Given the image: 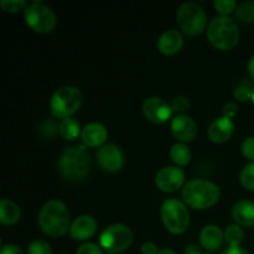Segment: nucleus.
<instances>
[{
  "mask_svg": "<svg viewBox=\"0 0 254 254\" xmlns=\"http://www.w3.org/2000/svg\"><path fill=\"white\" fill-rule=\"evenodd\" d=\"M220 200V188L215 183L202 179L191 180L184 186L183 201L193 210H206Z\"/></svg>",
  "mask_w": 254,
  "mask_h": 254,
  "instance_id": "7ed1b4c3",
  "label": "nucleus"
},
{
  "mask_svg": "<svg viewBox=\"0 0 254 254\" xmlns=\"http://www.w3.org/2000/svg\"><path fill=\"white\" fill-rule=\"evenodd\" d=\"M184 44L183 34L178 30H166L165 32L161 34V36L158 40V49L161 54L166 56L178 54L181 50Z\"/></svg>",
  "mask_w": 254,
  "mask_h": 254,
  "instance_id": "f3484780",
  "label": "nucleus"
},
{
  "mask_svg": "<svg viewBox=\"0 0 254 254\" xmlns=\"http://www.w3.org/2000/svg\"><path fill=\"white\" fill-rule=\"evenodd\" d=\"M25 21L35 32L49 34L56 27V15L49 6L35 1L25 9Z\"/></svg>",
  "mask_w": 254,
  "mask_h": 254,
  "instance_id": "1a4fd4ad",
  "label": "nucleus"
},
{
  "mask_svg": "<svg viewBox=\"0 0 254 254\" xmlns=\"http://www.w3.org/2000/svg\"><path fill=\"white\" fill-rule=\"evenodd\" d=\"M184 183H185V174L183 169L176 166H166L156 174L155 184L159 190L163 192H175L183 188Z\"/></svg>",
  "mask_w": 254,
  "mask_h": 254,
  "instance_id": "9d476101",
  "label": "nucleus"
},
{
  "mask_svg": "<svg viewBox=\"0 0 254 254\" xmlns=\"http://www.w3.org/2000/svg\"><path fill=\"white\" fill-rule=\"evenodd\" d=\"M171 131L180 141L190 143L197 136L198 129L192 118L185 114H179L171 122Z\"/></svg>",
  "mask_w": 254,
  "mask_h": 254,
  "instance_id": "ddd939ff",
  "label": "nucleus"
},
{
  "mask_svg": "<svg viewBox=\"0 0 254 254\" xmlns=\"http://www.w3.org/2000/svg\"><path fill=\"white\" fill-rule=\"evenodd\" d=\"M241 184L247 190L254 191V161L247 164L241 173Z\"/></svg>",
  "mask_w": 254,
  "mask_h": 254,
  "instance_id": "393cba45",
  "label": "nucleus"
},
{
  "mask_svg": "<svg viewBox=\"0 0 254 254\" xmlns=\"http://www.w3.org/2000/svg\"><path fill=\"white\" fill-rule=\"evenodd\" d=\"M57 169L67 181L83 180L91 169V158L86 145H76L64 149L57 163Z\"/></svg>",
  "mask_w": 254,
  "mask_h": 254,
  "instance_id": "f03ea898",
  "label": "nucleus"
},
{
  "mask_svg": "<svg viewBox=\"0 0 254 254\" xmlns=\"http://www.w3.org/2000/svg\"><path fill=\"white\" fill-rule=\"evenodd\" d=\"M143 113L149 122L163 124L170 119L173 108L160 97H150L143 104Z\"/></svg>",
  "mask_w": 254,
  "mask_h": 254,
  "instance_id": "9b49d317",
  "label": "nucleus"
},
{
  "mask_svg": "<svg viewBox=\"0 0 254 254\" xmlns=\"http://www.w3.org/2000/svg\"><path fill=\"white\" fill-rule=\"evenodd\" d=\"M225 240V233L221 231L220 227L215 225H208L203 227L200 235V242L205 250L213 252L217 251L222 246Z\"/></svg>",
  "mask_w": 254,
  "mask_h": 254,
  "instance_id": "6ab92c4d",
  "label": "nucleus"
},
{
  "mask_svg": "<svg viewBox=\"0 0 254 254\" xmlns=\"http://www.w3.org/2000/svg\"><path fill=\"white\" fill-rule=\"evenodd\" d=\"M133 232L130 228L122 223L108 226L99 237V245L106 253L118 254L128 250L133 243Z\"/></svg>",
  "mask_w": 254,
  "mask_h": 254,
  "instance_id": "0eeeda50",
  "label": "nucleus"
},
{
  "mask_svg": "<svg viewBox=\"0 0 254 254\" xmlns=\"http://www.w3.org/2000/svg\"><path fill=\"white\" fill-rule=\"evenodd\" d=\"M83 96L76 87L64 86L57 89L50 99V109L56 118H71L82 106Z\"/></svg>",
  "mask_w": 254,
  "mask_h": 254,
  "instance_id": "39448f33",
  "label": "nucleus"
},
{
  "mask_svg": "<svg viewBox=\"0 0 254 254\" xmlns=\"http://www.w3.org/2000/svg\"><path fill=\"white\" fill-rule=\"evenodd\" d=\"M79 134H82L81 126L76 119L66 118L60 124V135L66 140H74Z\"/></svg>",
  "mask_w": 254,
  "mask_h": 254,
  "instance_id": "412c9836",
  "label": "nucleus"
},
{
  "mask_svg": "<svg viewBox=\"0 0 254 254\" xmlns=\"http://www.w3.org/2000/svg\"><path fill=\"white\" fill-rule=\"evenodd\" d=\"M57 131H60V126L54 121L44 122L42 126L40 127V133L46 138H54Z\"/></svg>",
  "mask_w": 254,
  "mask_h": 254,
  "instance_id": "c756f323",
  "label": "nucleus"
},
{
  "mask_svg": "<svg viewBox=\"0 0 254 254\" xmlns=\"http://www.w3.org/2000/svg\"><path fill=\"white\" fill-rule=\"evenodd\" d=\"M97 232V221L92 216L83 215L77 217L71 223L69 236L74 241H86L93 237Z\"/></svg>",
  "mask_w": 254,
  "mask_h": 254,
  "instance_id": "4468645a",
  "label": "nucleus"
},
{
  "mask_svg": "<svg viewBox=\"0 0 254 254\" xmlns=\"http://www.w3.org/2000/svg\"><path fill=\"white\" fill-rule=\"evenodd\" d=\"M0 6L5 12H10V14H15L21 10L26 9L27 2L25 0H1L0 1Z\"/></svg>",
  "mask_w": 254,
  "mask_h": 254,
  "instance_id": "a878e982",
  "label": "nucleus"
},
{
  "mask_svg": "<svg viewBox=\"0 0 254 254\" xmlns=\"http://www.w3.org/2000/svg\"><path fill=\"white\" fill-rule=\"evenodd\" d=\"M178 24L189 36L201 34L207 25V17L202 7L196 2H185L178 10Z\"/></svg>",
  "mask_w": 254,
  "mask_h": 254,
  "instance_id": "6e6552de",
  "label": "nucleus"
},
{
  "mask_svg": "<svg viewBox=\"0 0 254 254\" xmlns=\"http://www.w3.org/2000/svg\"><path fill=\"white\" fill-rule=\"evenodd\" d=\"M107 254H114V253H107Z\"/></svg>",
  "mask_w": 254,
  "mask_h": 254,
  "instance_id": "79ce46f5",
  "label": "nucleus"
},
{
  "mask_svg": "<svg viewBox=\"0 0 254 254\" xmlns=\"http://www.w3.org/2000/svg\"><path fill=\"white\" fill-rule=\"evenodd\" d=\"M207 39L215 49L227 51L240 41V30L231 17L217 16L208 24Z\"/></svg>",
  "mask_w": 254,
  "mask_h": 254,
  "instance_id": "20e7f679",
  "label": "nucleus"
},
{
  "mask_svg": "<svg viewBox=\"0 0 254 254\" xmlns=\"http://www.w3.org/2000/svg\"><path fill=\"white\" fill-rule=\"evenodd\" d=\"M248 73H250L251 78L254 81V55L251 57L250 62H248Z\"/></svg>",
  "mask_w": 254,
  "mask_h": 254,
  "instance_id": "58836bf2",
  "label": "nucleus"
},
{
  "mask_svg": "<svg viewBox=\"0 0 254 254\" xmlns=\"http://www.w3.org/2000/svg\"><path fill=\"white\" fill-rule=\"evenodd\" d=\"M223 233H225V241L230 247H240L241 243L243 242V238H245V232L237 223L228 226Z\"/></svg>",
  "mask_w": 254,
  "mask_h": 254,
  "instance_id": "5701e85b",
  "label": "nucleus"
},
{
  "mask_svg": "<svg viewBox=\"0 0 254 254\" xmlns=\"http://www.w3.org/2000/svg\"><path fill=\"white\" fill-rule=\"evenodd\" d=\"M222 112H223V117L232 119L238 112L237 104H236L235 102H227V103L223 106V111Z\"/></svg>",
  "mask_w": 254,
  "mask_h": 254,
  "instance_id": "72a5a7b5",
  "label": "nucleus"
},
{
  "mask_svg": "<svg viewBox=\"0 0 254 254\" xmlns=\"http://www.w3.org/2000/svg\"><path fill=\"white\" fill-rule=\"evenodd\" d=\"M185 254H202V251L197 245H189L185 248Z\"/></svg>",
  "mask_w": 254,
  "mask_h": 254,
  "instance_id": "4c0bfd02",
  "label": "nucleus"
},
{
  "mask_svg": "<svg viewBox=\"0 0 254 254\" xmlns=\"http://www.w3.org/2000/svg\"><path fill=\"white\" fill-rule=\"evenodd\" d=\"M215 9L221 16H228L231 12L236 11L237 9V2L235 0H216Z\"/></svg>",
  "mask_w": 254,
  "mask_h": 254,
  "instance_id": "bb28decb",
  "label": "nucleus"
},
{
  "mask_svg": "<svg viewBox=\"0 0 254 254\" xmlns=\"http://www.w3.org/2000/svg\"><path fill=\"white\" fill-rule=\"evenodd\" d=\"M233 130H235V124H233L232 119L226 118V117H220V118L215 119L208 127V138L213 141V143L222 144L230 140L232 136Z\"/></svg>",
  "mask_w": 254,
  "mask_h": 254,
  "instance_id": "2eb2a0df",
  "label": "nucleus"
},
{
  "mask_svg": "<svg viewBox=\"0 0 254 254\" xmlns=\"http://www.w3.org/2000/svg\"><path fill=\"white\" fill-rule=\"evenodd\" d=\"M39 226L44 233L51 237H61L71 228L69 211L60 200H50L39 213Z\"/></svg>",
  "mask_w": 254,
  "mask_h": 254,
  "instance_id": "f257e3e1",
  "label": "nucleus"
},
{
  "mask_svg": "<svg viewBox=\"0 0 254 254\" xmlns=\"http://www.w3.org/2000/svg\"><path fill=\"white\" fill-rule=\"evenodd\" d=\"M242 154L248 160L254 161V136H250L243 141Z\"/></svg>",
  "mask_w": 254,
  "mask_h": 254,
  "instance_id": "473e14b6",
  "label": "nucleus"
},
{
  "mask_svg": "<svg viewBox=\"0 0 254 254\" xmlns=\"http://www.w3.org/2000/svg\"><path fill=\"white\" fill-rule=\"evenodd\" d=\"M159 254H176L173 250H169V248H164V250H160Z\"/></svg>",
  "mask_w": 254,
  "mask_h": 254,
  "instance_id": "ea45409f",
  "label": "nucleus"
},
{
  "mask_svg": "<svg viewBox=\"0 0 254 254\" xmlns=\"http://www.w3.org/2000/svg\"><path fill=\"white\" fill-rule=\"evenodd\" d=\"M171 108H173V112H178V113H184V112L188 111L190 108L191 103L190 99L185 96H179L176 98L173 99L171 102Z\"/></svg>",
  "mask_w": 254,
  "mask_h": 254,
  "instance_id": "c85d7f7f",
  "label": "nucleus"
},
{
  "mask_svg": "<svg viewBox=\"0 0 254 254\" xmlns=\"http://www.w3.org/2000/svg\"><path fill=\"white\" fill-rule=\"evenodd\" d=\"M170 158L176 165L185 166L191 160V151L184 143H176L170 149Z\"/></svg>",
  "mask_w": 254,
  "mask_h": 254,
  "instance_id": "4be33fe9",
  "label": "nucleus"
},
{
  "mask_svg": "<svg viewBox=\"0 0 254 254\" xmlns=\"http://www.w3.org/2000/svg\"><path fill=\"white\" fill-rule=\"evenodd\" d=\"M222 254H251L250 252H247L246 250L241 247H228L227 250H225L222 252Z\"/></svg>",
  "mask_w": 254,
  "mask_h": 254,
  "instance_id": "e433bc0d",
  "label": "nucleus"
},
{
  "mask_svg": "<svg viewBox=\"0 0 254 254\" xmlns=\"http://www.w3.org/2000/svg\"><path fill=\"white\" fill-rule=\"evenodd\" d=\"M160 215L165 228L173 235H181L186 232L190 226V213L188 207L178 198H169L164 201Z\"/></svg>",
  "mask_w": 254,
  "mask_h": 254,
  "instance_id": "423d86ee",
  "label": "nucleus"
},
{
  "mask_svg": "<svg viewBox=\"0 0 254 254\" xmlns=\"http://www.w3.org/2000/svg\"><path fill=\"white\" fill-rule=\"evenodd\" d=\"M77 254H104V251L96 243H84L77 250Z\"/></svg>",
  "mask_w": 254,
  "mask_h": 254,
  "instance_id": "2f4dec72",
  "label": "nucleus"
},
{
  "mask_svg": "<svg viewBox=\"0 0 254 254\" xmlns=\"http://www.w3.org/2000/svg\"><path fill=\"white\" fill-rule=\"evenodd\" d=\"M232 217L237 225L243 227L254 226V203L247 200L236 202L232 207Z\"/></svg>",
  "mask_w": 254,
  "mask_h": 254,
  "instance_id": "a211bd4d",
  "label": "nucleus"
},
{
  "mask_svg": "<svg viewBox=\"0 0 254 254\" xmlns=\"http://www.w3.org/2000/svg\"><path fill=\"white\" fill-rule=\"evenodd\" d=\"M160 250L154 242H145L141 246V253L143 254H159Z\"/></svg>",
  "mask_w": 254,
  "mask_h": 254,
  "instance_id": "f704fd0d",
  "label": "nucleus"
},
{
  "mask_svg": "<svg viewBox=\"0 0 254 254\" xmlns=\"http://www.w3.org/2000/svg\"><path fill=\"white\" fill-rule=\"evenodd\" d=\"M20 217H21V211L16 203L6 198L0 201V222L2 225H15L20 220Z\"/></svg>",
  "mask_w": 254,
  "mask_h": 254,
  "instance_id": "aec40b11",
  "label": "nucleus"
},
{
  "mask_svg": "<svg viewBox=\"0 0 254 254\" xmlns=\"http://www.w3.org/2000/svg\"><path fill=\"white\" fill-rule=\"evenodd\" d=\"M253 101V103H254V87H253V89H252V98H251Z\"/></svg>",
  "mask_w": 254,
  "mask_h": 254,
  "instance_id": "a19ab883",
  "label": "nucleus"
},
{
  "mask_svg": "<svg viewBox=\"0 0 254 254\" xmlns=\"http://www.w3.org/2000/svg\"><path fill=\"white\" fill-rule=\"evenodd\" d=\"M236 16L242 22H254V1H245L237 5Z\"/></svg>",
  "mask_w": 254,
  "mask_h": 254,
  "instance_id": "b1692460",
  "label": "nucleus"
},
{
  "mask_svg": "<svg viewBox=\"0 0 254 254\" xmlns=\"http://www.w3.org/2000/svg\"><path fill=\"white\" fill-rule=\"evenodd\" d=\"M0 254H25L24 251L15 245H4Z\"/></svg>",
  "mask_w": 254,
  "mask_h": 254,
  "instance_id": "c9c22d12",
  "label": "nucleus"
},
{
  "mask_svg": "<svg viewBox=\"0 0 254 254\" xmlns=\"http://www.w3.org/2000/svg\"><path fill=\"white\" fill-rule=\"evenodd\" d=\"M252 89L253 88H251L247 84H241V86H238L237 88L235 89L233 96H235V98L237 99V101L246 102L250 98H252Z\"/></svg>",
  "mask_w": 254,
  "mask_h": 254,
  "instance_id": "7c9ffc66",
  "label": "nucleus"
},
{
  "mask_svg": "<svg viewBox=\"0 0 254 254\" xmlns=\"http://www.w3.org/2000/svg\"><path fill=\"white\" fill-rule=\"evenodd\" d=\"M97 161L103 170L108 173H116L123 168V151L114 144H106L99 148L97 153Z\"/></svg>",
  "mask_w": 254,
  "mask_h": 254,
  "instance_id": "f8f14e48",
  "label": "nucleus"
},
{
  "mask_svg": "<svg viewBox=\"0 0 254 254\" xmlns=\"http://www.w3.org/2000/svg\"><path fill=\"white\" fill-rule=\"evenodd\" d=\"M108 138V131L106 127L101 123H91L87 124L82 129L81 139L83 141V145L89 148H97V146H103Z\"/></svg>",
  "mask_w": 254,
  "mask_h": 254,
  "instance_id": "dca6fc26",
  "label": "nucleus"
},
{
  "mask_svg": "<svg viewBox=\"0 0 254 254\" xmlns=\"http://www.w3.org/2000/svg\"><path fill=\"white\" fill-rule=\"evenodd\" d=\"M27 252L29 254H52V250L46 241L36 240L30 243Z\"/></svg>",
  "mask_w": 254,
  "mask_h": 254,
  "instance_id": "cd10ccee",
  "label": "nucleus"
}]
</instances>
